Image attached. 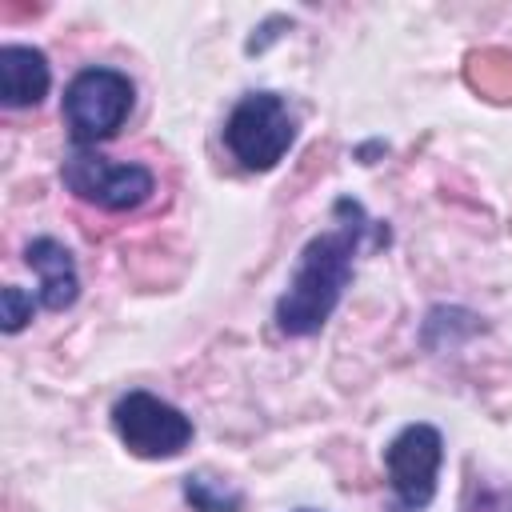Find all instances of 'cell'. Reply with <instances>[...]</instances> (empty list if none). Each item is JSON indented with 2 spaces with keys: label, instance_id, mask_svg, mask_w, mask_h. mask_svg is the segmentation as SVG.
I'll return each instance as SVG.
<instances>
[{
  "label": "cell",
  "instance_id": "cell-7",
  "mask_svg": "<svg viewBox=\"0 0 512 512\" xmlns=\"http://www.w3.org/2000/svg\"><path fill=\"white\" fill-rule=\"evenodd\" d=\"M24 260H28V268L40 276L36 300H40L48 312H64L68 304H76V296H80V276H76L72 252H68L60 240L36 236V240L24 248Z\"/></svg>",
  "mask_w": 512,
  "mask_h": 512
},
{
  "label": "cell",
  "instance_id": "cell-1",
  "mask_svg": "<svg viewBox=\"0 0 512 512\" xmlns=\"http://www.w3.org/2000/svg\"><path fill=\"white\" fill-rule=\"evenodd\" d=\"M332 216H336V224L304 244L296 272H292L284 296L276 300V328L284 336L320 332L352 280V264H356L364 228L372 220L364 216L360 200H352V196H340L332 204Z\"/></svg>",
  "mask_w": 512,
  "mask_h": 512
},
{
  "label": "cell",
  "instance_id": "cell-8",
  "mask_svg": "<svg viewBox=\"0 0 512 512\" xmlns=\"http://www.w3.org/2000/svg\"><path fill=\"white\" fill-rule=\"evenodd\" d=\"M52 72L48 56L32 44H4L0 48V100L4 108H32L48 96Z\"/></svg>",
  "mask_w": 512,
  "mask_h": 512
},
{
  "label": "cell",
  "instance_id": "cell-12",
  "mask_svg": "<svg viewBox=\"0 0 512 512\" xmlns=\"http://www.w3.org/2000/svg\"><path fill=\"white\" fill-rule=\"evenodd\" d=\"M296 512H312V508H296Z\"/></svg>",
  "mask_w": 512,
  "mask_h": 512
},
{
  "label": "cell",
  "instance_id": "cell-5",
  "mask_svg": "<svg viewBox=\"0 0 512 512\" xmlns=\"http://www.w3.org/2000/svg\"><path fill=\"white\" fill-rule=\"evenodd\" d=\"M60 180L72 196H80L84 204H96L104 212H128L140 208L152 192H156V176L144 164H124V160H108L100 152L76 148L64 156L60 164Z\"/></svg>",
  "mask_w": 512,
  "mask_h": 512
},
{
  "label": "cell",
  "instance_id": "cell-9",
  "mask_svg": "<svg viewBox=\"0 0 512 512\" xmlns=\"http://www.w3.org/2000/svg\"><path fill=\"white\" fill-rule=\"evenodd\" d=\"M184 500L196 508V512H240L244 508V492L208 476V472H192L184 476Z\"/></svg>",
  "mask_w": 512,
  "mask_h": 512
},
{
  "label": "cell",
  "instance_id": "cell-4",
  "mask_svg": "<svg viewBox=\"0 0 512 512\" xmlns=\"http://www.w3.org/2000/svg\"><path fill=\"white\" fill-rule=\"evenodd\" d=\"M112 428H116L120 444L140 460H168L192 444V420L176 404H168L144 388L124 392L112 404Z\"/></svg>",
  "mask_w": 512,
  "mask_h": 512
},
{
  "label": "cell",
  "instance_id": "cell-10",
  "mask_svg": "<svg viewBox=\"0 0 512 512\" xmlns=\"http://www.w3.org/2000/svg\"><path fill=\"white\" fill-rule=\"evenodd\" d=\"M36 296H28L24 288H16V284H8L4 292H0V324H4V332L12 336V332H20L28 320H32V312H36Z\"/></svg>",
  "mask_w": 512,
  "mask_h": 512
},
{
  "label": "cell",
  "instance_id": "cell-3",
  "mask_svg": "<svg viewBox=\"0 0 512 512\" xmlns=\"http://www.w3.org/2000/svg\"><path fill=\"white\" fill-rule=\"evenodd\" d=\"M132 100L136 88L120 68H100V64L80 68L64 88V124L72 144L88 148L116 136V128L132 112Z\"/></svg>",
  "mask_w": 512,
  "mask_h": 512
},
{
  "label": "cell",
  "instance_id": "cell-2",
  "mask_svg": "<svg viewBox=\"0 0 512 512\" xmlns=\"http://www.w3.org/2000/svg\"><path fill=\"white\" fill-rule=\"evenodd\" d=\"M296 140V116L276 92H248L224 120V144L248 172H268Z\"/></svg>",
  "mask_w": 512,
  "mask_h": 512
},
{
  "label": "cell",
  "instance_id": "cell-11",
  "mask_svg": "<svg viewBox=\"0 0 512 512\" xmlns=\"http://www.w3.org/2000/svg\"><path fill=\"white\" fill-rule=\"evenodd\" d=\"M464 512H512V488H492V484H476Z\"/></svg>",
  "mask_w": 512,
  "mask_h": 512
},
{
  "label": "cell",
  "instance_id": "cell-6",
  "mask_svg": "<svg viewBox=\"0 0 512 512\" xmlns=\"http://www.w3.org/2000/svg\"><path fill=\"white\" fill-rule=\"evenodd\" d=\"M444 464V436L432 424H408L392 436L384 448V468L388 484L400 500L404 512H420L436 496V476Z\"/></svg>",
  "mask_w": 512,
  "mask_h": 512
}]
</instances>
